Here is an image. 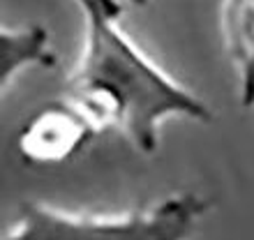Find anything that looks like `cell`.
<instances>
[{"mask_svg":"<svg viewBox=\"0 0 254 240\" xmlns=\"http://www.w3.org/2000/svg\"><path fill=\"white\" fill-rule=\"evenodd\" d=\"M83 16V47L67 76V97L102 129H118L141 155L160 146L171 118L213 122L203 97L157 65L123 28L121 0H74Z\"/></svg>","mask_w":254,"mask_h":240,"instance_id":"cell-1","label":"cell"},{"mask_svg":"<svg viewBox=\"0 0 254 240\" xmlns=\"http://www.w3.org/2000/svg\"><path fill=\"white\" fill-rule=\"evenodd\" d=\"M206 210V199L194 192L169 194L153 206L121 215H79L44 201H26L2 240H192Z\"/></svg>","mask_w":254,"mask_h":240,"instance_id":"cell-2","label":"cell"},{"mask_svg":"<svg viewBox=\"0 0 254 240\" xmlns=\"http://www.w3.org/2000/svg\"><path fill=\"white\" fill-rule=\"evenodd\" d=\"M102 127L74 100H54L40 107L19 132V155L30 164H63L79 157Z\"/></svg>","mask_w":254,"mask_h":240,"instance_id":"cell-3","label":"cell"},{"mask_svg":"<svg viewBox=\"0 0 254 240\" xmlns=\"http://www.w3.org/2000/svg\"><path fill=\"white\" fill-rule=\"evenodd\" d=\"M222 37L243 109H254V0H222Z\"/></svg>","mask_w":254,"mask_h":240,"instance_id":"cell-4","label":"cell"},{"mask_svg":"<svg viewBox=\"0 0 254 240\" xmlns=\"http://www.w3.org/2000/svg\"><path fill=\"white\" fill-rule=\"evenodd\" d=\"M56 67L51 35L44 26H2L0 30V86L9 90L14 81L28 69Z\"/></svg>","mask_w":254,"mask_h":240,"instance_id":"cell-5","label":"cell"},{"mask_svg":"<svg viewBox=\"0 0 254 240\" xmlns=\"http://www.w3.org/2000/svg\"><path fill=\"white\" fill-rule=\"evenodd\" d=\"M129 2H132V5H139V7H143V5H148L150 0H129Z\"/></svg>","mask_w":254,"mask_h":240,"instance_id":"cell-6","label":"cell"}]
</instances>
